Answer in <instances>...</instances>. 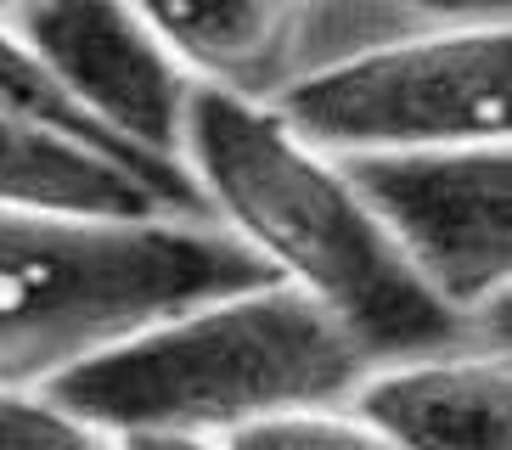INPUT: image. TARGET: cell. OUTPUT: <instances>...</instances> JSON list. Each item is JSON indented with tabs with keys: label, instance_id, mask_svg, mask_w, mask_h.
<instances>
[{
	"label": "cell",
	"instance_id": "cell-6",
	"mask_svg": "<svg viewBox=\"0 0 512 450\" xmlns=\"http://www.w3.org/2000/svg\"><path fill=\"white\" fill-rule=\"evenodd\" d=\"M17 29L34 62L74 96L107 135L147 158L181 152V124L197 79L181 57L152 34L141 6H91V0H51L23 6Z\"/></svg>",
	"mask_w": 512,
	"mask_h": 450
},
{
	"label": "cell",
	"instance_id": "cell-10",
	"mask_svg": "<svg viewBox=\"0 0 512 450\" xmlns=\"http://www.w3.org/2000/svg\"><path fill=\"white\" fill-rule=\"evenodd\" d=\"M0 113L17 119V124H29V130H46V135H57V141L91 147V152H102V158H113V164L136 169L152 192L164 197V209L175 214V220L209 225V203H203V192L192 186V175H181V169L164 164V158H147V152L124 147L119 135H107L102 124H96L91 113H85V107L34 62L29 45L12 40L6 29H0Z\"/></svg>",
	"mask_w": 512,
	"mask_h": 450
},
{
	"label": "cell",
	"instance_id": "cell-7",
	"mask_svg": "<svg viewBox=\"0 0 512 450\" xmlns=\"http://www.w3.org/2000/svg\"><path fill=\"white\" fill-rule=\"evenodd\" d=\"M349 405L389 450H512L507 355H439L366 372Z\"/></svg>",
	"mask_w": 512,
	"mask_h": 450
},
{
	"label": "cell",
	"instance_id": "cell-3",
	"mask_svg": "<svg viewBox=\"0 0 512 450\" xmlns=\"http://www.w3.org/2000/svg\"><path fill=\"white\" fill-rule=\"evenodd\" d=\"M282 287L231 231L192 220L57 225L0 214V394L119 344L152 321Z\"/></svg>",
	"mask_w": 512,
	"mask_h": 450
},
{
	"label": "cell",
	"instance_id": "cell-5",
	"mask_svg": "<svg viewBox=\"0 0 512 450\" xmlns=\"http://www.w3.org/2000/svg\"><path fill=\"white\" fill-rule=\"evenodd\" d=\"M372 220L389 231L445 310L479 315L507 293L512 276V158L507 147L456 152H394V158H344Z\"/></svg>",
	"mask_w": 512,
	"mask_h": 450
},
{
	"label": "cell",
	"instance_id": "cell-4",
	"mask_svg": "<svg viewBox=\"0 0 512 450\" xmlns=\"http://www.w3.org/2000/svg\"><path fill=\"white\" fill-rule=\"evenodd\" d=\"M265 107L293 141L338 158L507 147L512 29L507 17H490L372 45L316 74H293Z\"/></svg>",
	"mask_w": 512,
	"mask_h": 450
},
{
	"label": "cell",
	"instance_id": "cell-2",
	"mask_svg": "<svg viewBox=\"0 0 512 450\" xmlns=\"http://www.w3.org/2000/svg\"><path fill=\"white\" fill-rule=\"evenodd\" d=\"M366 372L372 360L282 282L152 321L51 372L34 394L113 439H209L287 411H332Z\"/></svg>",
	"mask_w": 512,
	"mask_h": 450
},
{
	"label": "cell",
	"instance_id": "cell-9",
	"mask_svg": "<svg viewBox=\"0 0 512 450\" xmlns=\"http://www.w3.org/2000/svg\"><path fill=\"white\" fill-rule=\"evenodd\" d=\"M152 34L181 57L197 85L231 90L242 102H265L293 85L310 12L304 6H271V0H237V6H141Z\"/></svg>",
	"mask_w": 512,
	"mask_h": 450
},
{
	"label": "cell",
	"instance_id": "cell-12",
	"mask_svg": "<svg viewBox=\"0 0 512 450\" xmlns=\"http://www.w3.org/2000/svg\"><path fill=\"white\" fill-rule=\"evenodd\" d=\"M0 450H119V439L68 417L34 389L0 394Z\"/></svg>",
	"mask_w": 512,
	"mask_h": 450
},
{
	"label": "cell",
	"instance_id": "cell-11",
	"mask_svg": "<svg viewBox=\"0 0 512 450\" xmlns=\"http://www.w3.org/2000/svg\"><path fill=\"white\" fill-rule=\"evenodd\" d=\"M220 450H389L349 411H287L226 434Z\"/></svg>",
	"mask_w": 512,
	"mask_h": 450
},
{
	"label": "cell",
	"instance_id": "cell-13",
	"mask_svg": "<svg viewBox=\"0 0 512 450\" xmlns=\"http://www.w3.org/2000/svg\"><path fill=\"white\" fill-rule=\"evenodd\" d=\"M119 450H220L209 439H181V434H130L119 439Z\"/></svg>",
	"mask_w": 512,
	"mask_h": 450
},
{
	"label": "cell",
	"instance_id": "cell-1",
	"mask_svg": "<svg viewBox=\"0 0 512 450\" xmlns=\"http://www.w3.org/2000/svg\"><path fill=\"white\" fill-rule=\"evenodd\" d=\"M181 152L220 231L316 304L366 360H439L462 344V315L428 293L372 220L344 169L282 130L265 102L197 85Z\"/></svg>",
	"mask_w": 512,
	"mask_h": 450
},
{
	"label": "cell",
	"instance_id": "cell-8",
	"mask_svg": "<svg viewBox=\"0 0 512 450\" xmlns=\"http://www.w3.org/2000/svg\"><path fill=\"white\" fill-rule=\"evenodd\" d=\"M0 214L57 225H152L175 220L136 169L91 147L57 141L0 113Z\"/></svg>",
	"mask_w": 512,
	"mask_h": 450
}]
</instances>
